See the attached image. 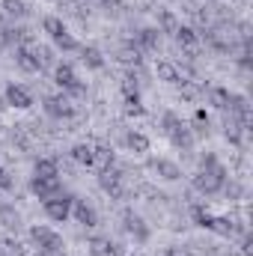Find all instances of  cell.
Instances as JSON below:
<instances>
[{"label": "cell", "instance_id": "e0dca14e", "mask_svg": "<svg viewBox=\"0 0 253 256\" xmlns=\"http://www.w3.org/2000/svg\"><path fill=\"white\" fill-rule=\"evenodd\" d=\"M126 146L131 149V152L143 155V152H149V137H146V134H140V131H128V134H126Z\"/></svg>", "mask_w": 253, "mask_h": 256}, {"label": "cell", "instance_id": "ffe728a7", "mask_svg": "<svg viewBox=\"0 0 253 256\" xmlns=\"http://www.w3.org/2000/svg\"><path fill=\"white\" fill-rule=\"evenodd\" d=\"M230 96H232V92L224 90V86H212V90H208V102H212L218 110H226V108H230Z\"/></svg>", "mask_w": 253, "mask_h": 256}, {"label": "cell", "instance_id": "83f0119b", "mask_svg": "<svg viewBox=\"0 0 253 256\" xmlns=\"http://www.w3.org/2000/svg\"><path fill=\"white\" fill-rule=\"evenodd\" d=\"M176 27H179V21L173 18V12H161V30L164 33H176Z\"/></svg>", "mask_w": 253, "mask_h": 256}, {"label": "cell", "instance_id": "cb8c5ba5", "mask_svg": "<svg viewBox=\"0 0 253 256\" xmlns=\"http://www.w3.org/2000/svg\"><path fill=\"white\" fill-rule=\"evenodd\" d=\"M92 254L96 256H120V250H116V244H110L108 238H96V242H92Z\"/></svg>", "mask_w": 253, "mask_h": 256}, {"label": "cell", "instance_id": "2e32d148", "mask_svg": "<svg viewBox=\"0 0 253 256\" xmlns=\"http://www.w3.org/2000/svg\"><path fill=\"white\" fill-rule=\"evenodd\" d=\"M72 158H74V164H80V167H96V158H92V146H90V143H78V146L72 149Z\"/></svg>", "mask_w": 253, "mask_h": 256}, {"label": "cell", "instance_id": "4dcf8cb0", "mask_svg": "<svg viewBox=\"0 0 253 256\" xmlns=\"http://www.w3.org/2000/svg\"><path fill=\"white\" fill-rule=\"evenodd\" d=\"M194 120H196L200 126H208V114H206V110H196V114H194Z\"/></svg>", "mask_w": 253, "mask_h": 256}, {"label": "cell", "instance_id": "ba28073f", "mask_svg": "<svg viewBox=\"0 0 253 256\" xmlns=\"http://www.w3.org/2000/svg\"><path fill=\"white\" fill-rule=\"evenodd\" d=\"M42 104H45V114L54 116V120H68V116H74V108L68 104V98H63V96H48Z\"/></svg>", "mask_w": 253, "mask_h": 256}, {"label": "cell", "instance_id": "484cf974", "mask_svg": "<svg viewBox=\"0 0 253 256\" xmlns=\"http://www.w3.org/2000/svg\"><path fill=\"white\" fill-rule=\"evenodd\" d=\"M126 114H128V116H140V114H143V104H140V92H134V96H126Z\"/></svg>", "mask_w": 253, "mask_h": 256}, {"label": "cell", "instance_id": "277c9868", "mask_svg": "<svg viewBox=\"0 0 253 256\" xmlns=\"http://www.w3.org/2000/svg\"><path fill=\"white\" fill-rule=\"evenodd\" d=\"M164 131H167V137H170L176 146H185V149H188L190 143H194L188 126H185L176 114H164Z\"/></svg>", "mask_w": 253, "mask_h": 256}, {"label": "cell", "instance_id": "d6986e66", "mask_svg": "<svg viewBox=\"0 0 253 256\" xmlns=\"http://www.w3.org/2000/svg\"><path fill=\"white\" fill-rule=\"evenodd\" d=\"M155 72H158V78H161V80H167V84H182V72H179L173 63H167V60H161Z\"/></svg>", "mask_w": 253, "mask_h": 256}, {"label": "cell", "instance_id": "8fae6325", "mask_svg": "<svg viewBox=\"0 0 253 256\" xmlns=\"http://www.w3.org/2000/svg\"><path fill=\"white\" fill-rule=\"evenodd\" d=\"M72 212H74L78 224H84V226H96V224H98L96 208H92V206H86L84 200H74V202H72Z\"/></svg>", "mask_w": 253, "mask_h": 256}, {"label": "cell", "instance_id": "9c48e42d", "mask_svg": "<svg viewBox=\"0 0 253 256\" xmlns=\"http://www.w3.org/2000/svg\"><path fill=\"white\" fill-rule=\"evenodd\" d=\"M6 104H12V108H18V110H27V108H33V96H30V90H24L21 84H9V86H6Z\"/></svg>", "mask_w": 253, "mask_h": 256}, {"label": "cell", "instance_id": "f1b7e54d", "mask_svg": "<svg viewBox=\"0 0 253 256\" xmlns=\"http://www.w3.org/2000/svg\"><path fill=\"white\" fill-rule=\"evenodd\" d=\"M3 9L9 12V15H24L27 9H24V0H3Z\"/></svg>", "mask_w": 253, "mask_h": 256}, {"label": "cell", "instance_id": "ac0fdd59", "mask_svg": "<svg viewBox=\"0 0 253 256\" xmlns=\"http://www.w3.org/2000/svg\"><path fill=\"white\" fill-rule=\"evenodd\" d=\"M80 60L90 66V68H102L104 66V57H102V51L96 45H80Z\"/></svg>", "mask_w": 253, "mask_h": 256}, {"label": "cell", "instance_id": "6da1fadb", "mask_svg": "<svg viewBox=\"0 0 253 256\" xmlns=\"http://www.w3.org/2000/svg\"><path fill=\"white\" fill-rule=\"evenodd\" d=\"M224 179H226V170L218 164L214 155H206L200 161V173L194 176V188L200 194H218L224 188Z\"/></svg>", "mask_w": 253, "mask_h": 256}, {"label": "cell", "instance_id": "f546056e", "mask_svg": "<svg viewBox=\"0 0 253 256\" xmlns=\"http://www.w3.org/2000/svg\"><path fill=\"white\" fill-rule=\"evenodd\" d=\"M9 188H12V179H9V173L0 167V191H9Z\"/></svg>", "mask_w": 253, "mask_h": 256}, {"label": "cell", "instance_id": "4fadbf2b", "mask_svg": "<svg viewBox=\"0 0 253 256\" xmlns=\"http://www.w3.org/2000/svg\"><path fill=\"white\" fill-rule=\"evenodd\" d=\"M152 170H155L161 179H167V182H176V179L182 176L179 164H173V161H167V158H158V161H152Z\"/></svg>", "mask_w": 253, "mask_h": 256}, {"label": "cell", "instance_id": "3957f363", "mask_svg": "<svg viewBox=\"0 0 253 256\" xmlns=\"http://www.w3.org/2000/svg\"><path fill=\"white\" fill-rule=\"evenodd\" d=\"M54 80H57V86H60L63 92H68V96H84V92H86V86L78 80L74 68H72L68 63H60L57 68H54Z\"/></svg>", "mask_w": 253, "mask_h": 256}, {"label": "cell", "instance_id": "7c38bea8", "mask_svg": "<svg viewBox=\"0 0 253 256\" xmlns=\"http://www.w3.org/2000/svg\"><path fill=\"white\" fill-rule=\"evenodd\" d=\"M158 42H161V30H155V27H143L137 33V48L140 51H155Z\"/></svg>", "mask_w": 253, "mask_h": 256}, {"label": "cell", "instance_id": "7402d4cb", "mask_svg": "<svg viewBox=\"0 0 253 256\" xmlns=\"http://www.w3.org/2000/svg\"><path fill=\"white\" fill-rule=\"evenodd\" d=\"M92 158H96V164L104 170V167H114V149H108V146H92Z\"/></svg>", "mask_w": 253, "mask_h": 256}, {"label": "cell", "instance_id": "8992f818", "mask_svg": "<svg viewBox=\"0 0 253 256\" xmlns=\"http://www.w3.org/2000/svg\"><path fill=\"white\" fill-rule=\"evenodd\" d=\"M98 185H102V191L110 194L114 200H120V196L126 194V185H122V173H120L116 167H104V170H102V176H98Z\"/></svg>", "mask_w": 253, "mask_h": 256}, {"label": "cell", "instance_id": "603a6c76", "mask_svg": "<svg viewBox=\"0 0 253 256\" xmlns=\"http://www.w3.org/2000/svg\"><path fill=\"white\" fill-rule=\"evenodd\" d=\"M54 45H57L60 51H66V54H68V51H80L78 39H74V36H72L68 30H66V33H60V36H54Z\"/></svg>", "mask_w": 253, "mask_h": 256}, {"label": "cell", "instance_id": "4316f807", "mask_svg": "<svg viewBox=\"0 0 253 256\" xmlns=\"http://www.w3.org/2000/svg\"><path fill=\"white\" fill-rule=\"evenodd\" d=\"M140 54H143L140 48H131V45H126V48H122V57H120V60H122V63H128V66H140V60H143Z\"/></svg>", "mask_w": 253, "mask_h": 256}, {"label": "cell", "instance_id": "52a82bcc", "mask_svg": "<svg viewBox=\"0 0 253 256\" xmlns=\"http://www.w3.org/2000/svg\"><path fill=\"white\" fill-rule=\"evenodd\" d=\"M15 60L24 72H42V63H39V54H36V45L33 42H24L15 48Z\"/></svg>", "mask_w": 253, "mask_h": 256}, {"label": "cell", "instance_id": "9a60e30c", "mask_svg": "<svg viewBox=\"0 0 253 256\" xmlns=\"http://www.w3.org/2000/svg\"><path fill=\"white\" fill-rule=\"evenodd\" d=\"M33 176H36V179H60L57 161H54V158H39L36 167H33Z\"/></svg>", "mask_w": 253, "mask_h": 256}, {"label": "cell", "instance_id": "30bf717a", "mask_svg": "<svg viewBox=\"0 0 253 256\" xmlns=\"http://www.w3.org/2000/svg\"><path fill=\"white\" fill-rule=\"evenodd\" d=\"M30 191H33L39 200H42V202H45V200H51V196L63 194V188H60V179H36V176H33Z\"/></svg>", "mask_w": 253, "mask_h": 256}, {"label": "cell", "instance_id": "d4e9b609", "mask_svg": "<svg viewBox=\"0 0 253 256\" xmlns=\"http://www.w3.org/2000/svg\"><path fill=\"white\" fill-rule=\"evenodd\" d=\"M42 27H45V33L54 39V36H60V33H66V24L60 21V18H54V15H48L45 21H42Z\"/></svg>", "mask_w": 253, "mask_h": 256}, {"label": "cell", "instance_id": "5bb4252c", "mask_svg": "<svg viewBox=\"0 0 253 256\" xmlns=\"http://www.w3.org/2000/svg\"><path fill=\"white\" fill-rule=\"evenodd\" d=\"M122 220H126V230L131 236H137V242H146L149 238V230L143 226V218L140 214H134V212H126L122 214Z\"/></svg>", "mask_w": 253, "mask_h": 256}, {"label": "cell", "instance_id": "7a4b0ae2", "mask_svg": "<svg viewBox=\"0 0 253 256\" xmlns=\"http://www.w3.org/2000/svg\"><path fill=\"white\" fill-rule=\"evenodd\" d=\"M30 238L39 244V254H48V256L63 254V238L51 226H30Z\"/></svg>", "mask_w": 253, "mask_h": 256}, {"label": "cell", "instance_id": "44dd1931", "mask_svg": "<svg viewBox=\"0 0 253 256\" xmlns=\"http://www.w3.org/2000/svg\"><path fill=\"white\" fill-rule=\"evenodd\" d=\"M173 36H176V42H179L182 48H196V42H200V36H196L190 27H182V24L176 27V33H173Z\"/></svg>", "mask_w": 253, "mask_h": 256}, {"label": "cell", "instance_id": "5b68a950", "mask_svg": "<svg viewBox=\"0 0 253 256\" xmlns=\"http://www.w3.org/2000/svg\"><path fill=\"white\" fill-rule=\"evenodd\" d=\"M72 202H74V196H72V194H57V196L45 200V214H48L51 220L63 224L66 218L72 214Z\"/></svg>", "mask_w": 253, "mask_h": 256}, {"label": "cell", "instance_id": "1f68e13d", "mask_svg": "<svg viewBox=\"0 0 253 256\" xmlns=\"http://www.w3.org/2000/svg\"><path fill=\"white\" fill-rule=\"evenodd\" d=\"M102 3H110V6H120V0H102Z\"/></svg>", "mask_w": 253, "mask_h": 256}]
</instances>
